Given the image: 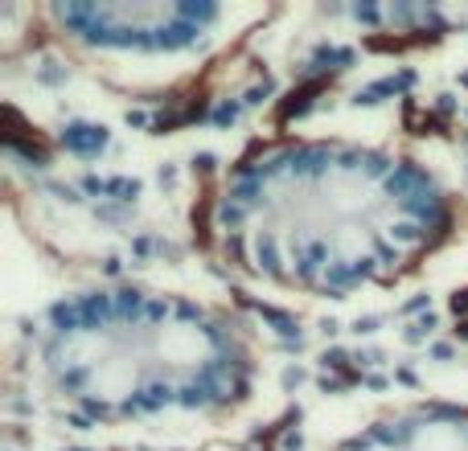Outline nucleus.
Segmentation results:
<instances>
[{"label": "nucleus", "mask_w": 468, "mask_h": 451, "mask_svg": "<svg viewBox=\"0 0 468 451\" xmlns=\"http://www.w3.org/2000/svg\"><path fill=\"white\" fill-rule=\"evenodd\" d=\"M66 25L99 46H136V49H181L194 46L214 21V8L186 5H120V8H58Z\"/></svg>", "instance_id": "1"}]
</instances>
